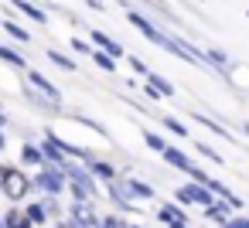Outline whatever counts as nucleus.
<instances>
[{
	"instance_id": "nucleus-8",
	"label": "nucleus",
	"mask_w": 249,
	"mask_h": 228,
	"mask_svg": "<svg viewBox=\"0 0 249 228\" xmlns=\"http://www.w3.org/2000/svg\"><path fill=\"white\" fill-rule=\"evenodd\" d=\"M11 4H14L24 17H31V21H38V24H48V14H45L38 4H31V0H11Z\"/></svg>"
},
{
	"instance_id": "nucleus-4",
	"label": "nucleus",
	"mask_w": 249,
	"mask_h": 228,
	"mask_svg": "<svg viewBox=\"0 0 249 228\" xmlns=\"http://www.w3.org/2000/svg\"><path fill=\"white\" fill-rule=\"evenodd\" d=\"M89 38H92V45H96V51H103V55H109L113 62L126 55V51H123V45H120V41H113V38H109L106 31H92Z\"/></svg>"
},
{
	"instance_id": "nucleus-19",
	"label": "nucleus",
	"mask_w": 249,
	"mask_h": 228,
	"mask_svg": "<svg viewBox=\"0 0 249 228\" xmlns=\"http://www.w3.org/2000/svg\"><path fill=\"white\" fill-rule=\"evenodd\" d=\"M195 119H198L201 126H208L212 133H218V136H225V140H232V133H229V126H218V123H215V119H208V116H195Z\"/></svg>"
},
{
	"instance_id": "nucleus-27",
	"label": "nucleus",
	"mask_w": 249,
	"mask_h": 228,
	"mask_svg": "<svg viewBox=\"0 0 249 228\" xmlns=\"http://www.w3.org/2000/svg\"><path fill=\"white\" fill-rule=\"evenodd\" d=\"M222 228H249V218H229Z\"/></svg>"
},
{
	"instance_id": "nucleus-20",
	"label": "nucleus",
	"mask_w": 249,
	"mask_h": 228,
	"mask_svg": "<svg viewBox=\"0 0 249 228\" xmlns=\"http://www.w3.org/2000/svg\"><path fill=\"white\" fill-rule=\"evenodd\" d=\"M143 143H147V150H157V153H164V147H167L164 136H160V133H150V130L143 133Z\"/></svg>"
},
{
	"instance_id": "nucleus-12",
	"label": "nucleus",
	"mask_w": 249,
	"mask_h": 228,
	"mask_svg": "<svg viewBox=\"0 0 249 228\" xmlns=\"http://www.w3.org/2000/svg\"><path fill=\"white\" fill-rule=\"evenodd\" d=\"M229 211H232V208H229V201H212V204L205 208V214H208L212 221H222V225H225V221L232 218Z\"/></svg>"
},
{
	"instance_id": "nucleus-26",
	"label": "nucleus",
	"mask_w": 249,
	"mask_h": 228,
	"mask_svg": "<svg viewBox=\"0 0 249 228\" xmlns=\"http://www.w3.org/2000/svg\"><path fill=\"white\" fill-rule=\"evenodd\" d=\"M130 68H133L137 75H143V79H147V72H150V68H147V65H143L140 58H130Z\"/></svg>"
},
{
	"instance_id": "nucleus-29",
	"label": "nucleus",
	"mask_w": 249,
	"mask_h": 228,
	"mask_svg": "<svg viewBox=\"0 0 249 228\" xmlns=\"http://www.w3.org/2000/svg\"><path fill=\"white\" fill-rule=\"evenodd\" d=\"M242 130H246V136H249V119H246V123H242Z\"/></svg>"
},
{
	"instance_id": "nucleus-3",
	"label": "nucleus",
	"mask_w": 249,
	"mask_h": 228,
	"mask_svg": "<svg viewBox=\"0 0 249 228\" xmlns=\"http://www.w3.org/2000/svg\"><path fill=\"white\" fill-rule=\"evenodd\" d=\"M126 197H143V201H154V187L150 184H143V180H137V177H130V174H123L120 180H113Z\"/></svg>"
},
{
	"instance_id": "nucleus-32",
	"label": "nucleus",
	"mask_w": 249,
	"mask_h": 228,
	"mask_svg": "<svg viewBox=\"0 0 249 228\" xmlns=\"http://www.w3.org/2000/svg\"><path fill=\"white\" fill-rule=\"evenodd\" d=\"M0 150H4V133H0Z\"/></svg>"
},
{
	"instance_id": "nucleus-7",
	"label": "nucleus",
	"mask_w": 249,
	"mask_h": 228,
	"mask_svg": "<svg viewBox=\"0 0 249 228\" xmlns=\"http://www.w3.org/2000/svg\"><path fill=\"white\" fill-rule=\"evenodd\" d=\"M160 157H164V160H167L171 167H178V170H184V174H188V170L195 167V163L188 160V153H181L178 147H164V153H160Z\"/></svg>"
},
{
	"instance_id": "nucleus-25",
	"label": "nucleus",
	"mask_w": 249,
	"mask_h": 228,
	"mask_svg": "<svg viewBox=\"0 0 249 228\" xmlns=\"http://www.w3.org/2000/svg\"><path fill=\"white\" fill-rule=\"evenodd\" d=\"M72 48H75L79 55H92V45H89V41H82V38H72Z\"/></svg>"
},
{
	"instance_id": "nucleus-13",
	"label": "nucleus",
	"mask_w": 249,
	"mask_h": 228,
	"mask_svg": "<svg viewBox=\"0 0 249 228\" xmlns=\"http://www.w3.org/2000/svg\"><path fill=\"white\" fill-rule=\"evenodd\" d=\"M160 221H167V225H174V221L188 225V214L181 211V204H164V208H160Z\"/></svg>"
},
{
	"instance_id": "nucleus-5",
	"label": "nucleus",
	"mask_w": 249,
	"mask_h": 228,
	"mask_svg": "<svg viewBox=\"0 0 249 228\" xmlns=\"http://www.w3.org/2000/svg\"><path fill=\"white\" fill-rule=\"evenodd\" d=\"M178 201H188V204H201V208H208L215 197H212L201 184H184V187H178Z\"/></svg>"
},
{
	"instance_id": "nucleus-23",
	"label": "nucleus",
	"mask_w": 249,
	"mask_h": 228,
	"mask_svg": "<svg viewBox=\"0 0 249 228\" xmlns=\"http://www.w3.org/2000/svg\"><path fill=\"white\" fill-rule=\"evenodd\" d=\"M92 62H96V65H99L103 72H116V62H113L109 55H103V51H96V48H92Z\"/></svg>"
},
{
	"instance_id": "nucleus-11",
	"label": "nucleus",
	"mask_w": 249,
	"mask_h": 228,
	"mask_svg": "<svg viewBox=\"0 0 249 228\" xmlns=\"http://www.w3.org/2000/svg\"><path fill=\"white\" fill-rule=\"evenodd\" d=\"M21 163H28V167H45V157H41V150H38L35 143H24V147H21Z\"/></svg>"
},
{
	"instance_id": "nucleus-30",
	"label": "nucleus",
	"mask_w": 249,
	"mask_h": 228,
	"mask_svg": "<svg viewBox=\"0 0 249 228\" xmlns=\"http://www.w3.org/2000/svg\"><path fill=\"white\" fill-rule=\"evenodd\" d=\"M4 123H7V116H4V113H0V126H4Z\"/></svg>"
},
{
	"instance_id": "nucleus-17",
	"label": "nucleus",
	"mask_w": 249,
	"mask_h": 228,
	"mask_svg": "<svg viewBox=\"0 0 249 228\" xmlns=\"http://www.w3.org/2000/svg\"><path fill=\"white\" fill-rule=\"evenodd\" d=\"M4 31H7V34H11L14 41H24V45L31 41V34H28V31H24L21 24H14V21H4Z\"/></svg>"
},
{
	"instance_id": "nucleus-28",
	"label": "nucleus",
	"mask_w": 249,
	"mask_h": 228,
	"mask_svg": "<svg viewBox=\"0 0 249 228\" xmlns=\"http://www.w3.org/2000/svg\"><path fill=\"white\" fill-rule=\"evenodd\" d=\"M167 228H188V225H181V221H174V225H167Z\"/></svg>"
},
{
	"instance_id": "nucleus-2",
	"label": "nucleus",
	"mask_w": 249,
	"mask_h": 228,
	"mask_svg": "<svg viewBox=\"0 0 249 228\" xmlns=\"http://www.w3.org/2000/svg\"><path fill=\"white\" fill-rule=\"evenodd\" d=\"M35 187H41L48 197H58V194L65 191V174H62L58 167H41L38 177H35Z\"/></svg>"
},
{
	"instance_id": "nucleus-22",
	"label": "nucleus",
	"mask_w": 249,
	"mask_h": 228,
	"mask_svg": "<svg viewBox=\"0 0 249 228\" xmlns=\"http://www.w3.org/2000/svg\"><path fill=\"white\" fill-rule=\"evenodd\" d=\"M4 228H31V221H28L21 211H11V214L4 218Z\"/></svg>"
},
{
	"instance_id": "nucleus-16",
	"label": "nucleus",
	"mask_w": 249,
	"mask_h": 228,
	"mask_svg": "<svg viewBox=\"0 0 249 228\" xmlns=\"http://www.w3.org/2000/svg\"><path fill=\"white\" fill-rule=\"evenodd\" d=\"M0 58H4L7 65H14V68H28V62H24V58H21L18 51H11L7 45H0Z\"/></svg>"
},
{
	"instance_id": "nucleus-31",
	"label": "nucleus",
	"mask_w": 249,
	"mask_h": 228,
	"mask_svg": "<svg viewBox=\"0 0 249 228\" xmlns=\"http://www.w3.org/2000/svg\"><path fill=\"white\" fill-rule=\"evenodd\" d=\"M123 228H143V225H123Z\"/></svg>"
},
{
	"instance_id": "nucleus-33",
	"label": "nucleus",
	"mask_w": 249,
	"mask_h": 228,
	"mask_svg": "<svg viewBox=\"0 0 249 228\" xmlns=\"http://www.w3.org/2000/svg\"><path fill=\"white\" fill-rule=\"evenodd\" d=\"M0 228H4V218H0Z\"/></svg>"
},
{
	"instance_id": "nucleus-9",
	"label": "nucleus",
	"mask_w": 249,
	"mask_h": 228,
	"mask_svg": "<svg viewBox=\"0 0 249 228\" xmlns=\"http://www.w3.org/2000/svg\"><path fill=\"white\" fill-rule=\"evenodd\" d=\"M89 174H92V177H99V180H106V184H113V180H116V170H113L106 160H89Z\"/></svg>"
},
{
	"instance_id": "nucleus-24",
	"label": "nucleus",
	"mask_w": 249,
	"mask_h": 228,
	"mask_svg": "<svg viewBox=\"0 0 249 228\" xmlns=\"http://www.w3.org/2000/svg\"><path fill=\"white\" fill-rule=\"evenodd\" d=\"M195 147H198V153H201V157H208V160H215V163H222V153H218V150H212L208 143H195Z\"/></svg>"
},
{
	"instance_id": "nucleus-21",
	"label": "nucleus",
	"mask_w": 249,
	"mask_h": 228,
	"mask_svg": "<svg viewBox=\"0 0 249 228\" xmlns=\"http://www.w3.org/2000/svg\"><path fill=\"white\" fill-rule=\"evenodd\" d=\"M24 218H28L31 225H45V218H48V214H45V208H41V204H28Z\"/></svg>"
},
{
	"instance_id": "nucleus-6",
	"label": "nucleus",
	"mask_w": 249,
	"mask_h": 228,
	"mask_svg": "<svg viewBox=\"0 0 249 228\" xmlns=\"http://www.w3.org/2000/svg\"><path fill=\"white\" fill-rule=\"evenodd\" d=\"M31 85H35V89H38V92H41V96L52 102V106H58V102H62V92H58V85H52V82H48L41 72H31Z\"/></svg>"
},
{
	"instance_id": "nucleus-18",
	"label": "nucleus",
	"mask_w": 249,
	"mask_h": 228,
	"mask_svg": "<svg viewBox=\"0 0 249 228\" xmlns=\"http://www.w3.org/2000/svg\"><path fill=\"white\" fill-rule=\"evenodd\" d=\"M48 58L58 65V68H65V72H75V62L69 58V55H62V51H55V48H48Z\"/></svg>"
},
{
	"instance_id": "nucleus-14",
	"label": "nucleus",
	"mask_w": 249,
	"mask_h": 228,
	"mask_svg": "<svg viewBox=\"0 0 249 228\" xmlns=\"http://www.w3.org/2000/svg\"><path fill=\"white\" fill-rule=\"evenodd\" d=\"M205 62H212L222 75H229V58H225V51H218V48H208L205 51Z\"/></svg>"
},
{
	"instance_id": "nucleus-1",
	"label": "nucleus",
	"mask_w": 249,
	"mask_h": 228,
	"mask_svg": "<svg viewBox=\"0 0 249 228\" xmlns=\"http://www.w3.org/2000/svg\"><path fill=\"white\" fill-rule=\"evenodd\" d=\"M28 187H31V180L18 167H0V191H4L11 201H21L28 194Z\"/></svg>"
},
{
	"instance_id": "nucleus-15",
	"label": "nucleus",
	"mask_w": 249,
	"mask_h": 228,
	"mask_svg": "<svg viewBox=\"0 0 249 228\" xmlns=\"http://www.w3.org/2000/svg\"><path fill=\"white\" fill-rule=\"evenodd\" d=\"M160 123H164L167 133H174V136H188V126H184L181 119H174V116H160Z\"/></svg>"
},
{
	"instance_id": "nucleus-10",
	"label": "nucleus",
	"mask_w": 249,
	"mask_h": 228,
	"mask_svg": "<svg viewBox=\"0 0 249 228\" xmlns=\"http://www.w3.org/2000/svg\"><path fill=\"white\" fill-rule=\"evenodd\" d=\"M147 85H150L157 96H174V85H171L164 75H157V72H147Z\"/></svg>"
}]
</instances>
